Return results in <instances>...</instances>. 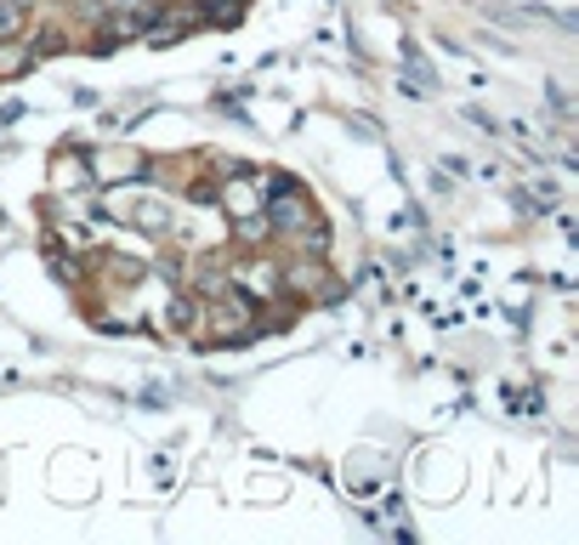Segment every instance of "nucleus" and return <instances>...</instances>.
I'll list each match as a JSON object with an SVG mask.
<instances>
[{"label":"nucleus","mask_w":579,"mask_h":545,"mask_svg":"<svg viewBox=\"0 0 579 545\" xmlns=\"http://www.w3.org/2000/svg\"><path fill=\"white\" fill-rule=\"evenodd\" d=\"M262 221H267V233H279V239H295L301 251H313L324 256L330 251V228L318 221L313 200H307V188H301L295 177H267V193H262Z\"/></svg>","instance_id":"1"},{"label":"nucleus","mask_w":579,"mask_h":545,"mask_svg":"<svg viewBox=\"0 0 579 545\" xmlns=\"http://www.w3.org/2000/svg\"><path fill=\"white\" fill-rule=\"evenodd\" d=\"M228 284L234 290H244L250 302H273V295H285V272H279V262H262V256H239V262H228Z\"/></svg>","instance_id":"2"},{"label":"nucleus","mask_w":579,"mask_h":545,"mask_svg":"<svg viewBox=\"0 0 579 545\" xmlns=\"http://www.w3.org/2000/svg\"><path fill=\"white\" fill-rule=\"evenodd\" d=\"M86 165H91L97 188L125 182V177H154V160L137 154V148H86Z\"/></svg>","instance_id":"3"},{"label":"nucleus","mask_w":579,"mask_h":545,"mask_svg":"<svg viewBox=\"0 0 579 545\" xmlns=\"http://www.w3.org/2000/svg\"><path fill=\"white\" fill-rule=\"evenodd\" d=\"M262 177L250 165H234V182L228 188H216V211H228V221H244V216H256L262 211Z\"/></svg>","instance_id":"4"},{"label":"nucleus","mask_w":579,"mask_h":545,"mask_svg":"<svg viewBox=\"0 0 579 545\" xmlns=\"http://www.w3.org/2000/svg\"><path fill=\"white\" fill-rule=\"evenodd\" d=\"M52 188H58V193H91V188H97L91 165H86V148H58V160H52Z\"/></svg>","instance_id":"5"},{"label":"nucleus","mask_w":579,"mask_h":545,"mask_svg":"<svg viewBox=\"0 0 579 545\" xmlns=\"http://www.w3.org/2000/svg\"><path fill=\"white\" fill-rule=\"evenodd\" d=\"M199 307H205V295L176 290L171 302H165V330H171V335H199Z\"/></svg>","instance_id":"6"},{"label":"nucleus","mask_w":579,"mask_h":545,"mask_svg":"<svg viewBox=\"0 0 579 545\" xmlns=\"http://www.w3.org/2000/svg\"><path fill=\"white\" fill-rule=\"evenodd\" d=\"M40 58H35V46L23 40V35H12V40H0V86H12V80H23Z\"/></svg>","instance_id":"7"},{"label":"nucleus","mask_w":579,"mask_h":545,"mask_svg":"<svg viewBox=\"0 0 579 545\" xmlns=\"http://www.w3.org/2000/svg\"><path fill=\"white\" fill-rule=\"evenodd\" d=\"M125 216H131L148 239H165V233H171V221H176L165 200H131V205H125Z\"/></svg>","instance_id":"8"},{"label":"nucleus","mask_w":579,"mask_h":545,"mask_svg":"<svg viewBox=\"0 0 579 545\" xmlns=\"http://www.w3.org/2000/svg\"><path fill=\"white\" fill-rule=\"evenodd\" d=\"M29 46H35V58H58V52H68V29L46 23V29H35V35H29Z\"/></svg>","instance_id":"9"},{"label":"nucleus","mask_w":579,"mask_h":545,"mask_svg":"<svg viewBox=\"0 0 579 545\" xmlns=\"http://www.w3.org/2000/svg\"><path fill=\"white\" fill-rule=\"evenodd\" d=\"M46 262H52V272H58V279H63V284H74V279H86V272H80V262H74V256L63 251V244H46Z\"/></svg>","instance_id":"10"},{"label":"nucleus","mask_w":579,"mask_h":545,"mask_svg":"<svg viewBox=\"0 0 579 545\" xmlns=\"http://www.w3.org/2000/svg\"><path fill=\"white\" fill-rule=\"evenodd\" d=\"M97 262L109 267L114 284H142V262H125V256H97Z\"/></svg>","instance_id":"11"},{"label":"nucleus","mask_w":579,"mask_h":545,"mask_svg":"<svg viewBox=\"0 0 579 545\" xmlns=\"http://www.w3.org/2000/svg\"><path fill=\"white\" fill-rule=\"evenodd\" d=\"M23 23H29V12L17 7V0H0V40H12L23 35Z\"/></svg>","instance_id":"12"},{"label":"nucleus","mask_w":579,"mask_h":545,"mask_svg":"<svg viewBox=\"0 0 579 545\" xmlns=\"http://www.w3.org/2000/svg\"><path fill=\"white\" fill-rule=\"evenodd\" d=\"M352 131H364L369 142H375V137H381V126H375V119H369V114H358V119H352Z\"/></svg>","instance_id":"13"},{"label":"nucleus","mask_w":579,"mask_h":545,"mask_svg":"<svg viewBox=\"0 0 579 545\" xmlns=\"http://www.w3.org/2000/svg\"><path fill=\"white\" fill-rule=\"evenodd\" d=\"M17 119H23V103H7V109H0V131L17 126Z\"/></svg>","instance_id":"14"}]
</instances>
